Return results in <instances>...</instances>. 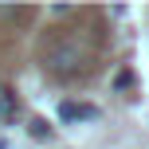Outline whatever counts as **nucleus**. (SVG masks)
<instances>
[{
    "label": "nucleus",
    "instance_id": "obj_1",
    "mask_svg": "<svg viewBox=\"0 0 149 149\" xmlns=\"http://www.w3.org/2000/svg\"><path fill=\"white\" fill-rule=\"evenodd\" d=\"M43 67L51 74H59V79H71V74H79L86 67V51H82L79 43H55L51 51L43 55Z\"/></svg>",
    "mask_w": 149,
    "mask_h": 149
},
{
    "label": "nucleus",
    "instance_id": "obj_2",
    "mask_svg": "<svg viewBox=\"0 0 149 149\" xmlns=\"http://www.w3.org/2000/svg\"><path fill=\"white\" fill-rule=\"evenodd\" d=\"M90 118H98L94 106H86V102H59V122H90Z\"/></svg>",
    "mask_w": 149,
    "mask_h": 149
},
{
    "label": "nucleus",
    "instance_id": "obj_6",
    "mask_svg": "<svg viewBox=\"0 0 149 149\" xmlns=\"http://www.w3.org/2000/svg\"><path fill=\"white\" fill-rule=\"evenodd\" d=\"M0 149H8V141H0Z\"/></svg>",
    "mask_w": 149,
    "mask_h": 149
},
{
    "label": "nucleus",
    "instance_id": "obj_4",
    "mask_svg": "<svg viewBox=\"0 0 149 149\" xmlns=\"http://www.w3.org/2000/svg\"><path fill=\"white\" fill-rule=\"evenodd\" d=\"M28 130H31L36 137H47V134H51V126H47L43 118H31V126H28Z\"/></svg>",
    "mask_w": 149,
    "mask_h": 149
},
{
    "label": "nucleus",
    "instance_id": "obj_5",
    "mask_svg": "<svg viewBox=\"0 0 149 149\" xmlns=\"http://www.w3.org/2000/svg\"><path fill=\"white\" fill-rule=\"evenodd\" d=\"M51 16H55V20H67V16H74V8H71V4H55Z\"/></svg>",
    "mask_w": 149,
    "mask_h": 149
},
{
    "label": "nucleus",
    "instance_id": "obj_3",
    "mask_svg": "<svg viewBox=\"0 0 149 149\" xmlns=\"http://www.w3.org/2000/svg\"><path fill=\"white\" fill-rule=\"evenodd\" d=\"M12 118H16V94L0 86V122H12Z\"/></svg>",
    "mask_w": 149,
    "mask_h": 149
}]
</instances>
